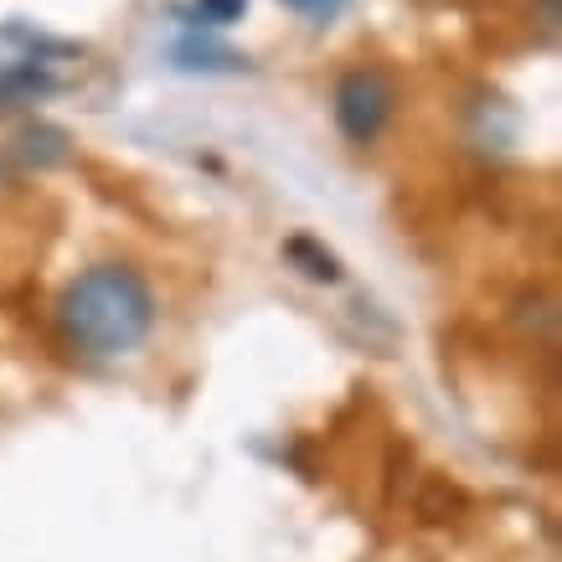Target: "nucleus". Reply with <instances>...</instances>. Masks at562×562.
<instances>
[{
  "mask_svg": "<svg viewBox=\"0 0 562 562\" xmlns=\"http://www.w3.org/2000/svg\"><path fill=\"white\" fill-rule=\"evenodd\" d=\"M57 325L72 351L93 361L130 357L155 325V294L130 263H93L57 300Z\"/></svg>",
  "mask_w": 562,
  "mask_h": 562,
  "instance_id": "f257e3e1",
  "label": "nucleus"
},
{
  "mask_svg": "<svg viewBox=\"0 0 562 562\" xmlns=\"http://www.w3.org/2000/svg\"><path fill=\"white\" fill-rule=\"evenodd\" d=\"M392 120V83L372 68L346 72L336 83V124L351 145H372Z\"/></svg>",
  "mask_w": 562,
  "mask_h": 562,
  "instance_id": "f03ea898",
  "label": "nucleus"
},
{
  "mask_svg": "<svg viewBox=\"0 0 562 562\" xmlns=\"http://www.w3.org/2000/svg\"><path fill=\"white\" fill-rule=\"evenodd\" d=\"M171 57H176V68H187V72H222V68H238L243 57L238 52H227V47H217V42H206L202 32H187L181 42L171 47Z\"/></svg>",
  "mask_w": 562,
  "mask_h": 562,
  "instance_id": "7ed1b4c3",
  "label": "nucleus"
},
{
  "mask_svg": "<svg viewBox=\"0 0 562 562\" xmlns=\"http://www.w3.org/2000/svg\"><path fill=\"white\" fill-rule=\"evenodd\" d=\"M243 11H248V0H191L181 5V21L191 32H217V26H233Z\"/></svg>",
  "mask_w": 562,
  "mask_h": 562,
  "instance_id": "20e7f679",
  "label": "nucleus"
},
{
  "mask_svg": "<svg viewBox=\"0 0 562 562\" xmlns=\"http://www.w3.org/2000/svg\"><path fill=\"white\" fill-rule=\"evenodd\" d=\"M294 16H305V21H315V26H330V21L341 16L351 0H284Z\"/></svg>",
  "mask_w": 562,
  "mask_h": 562,
  "instance_id": "39448f33",
  "label": "nucleus"
}]
</instances>
